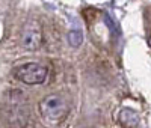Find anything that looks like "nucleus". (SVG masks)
<instances>
[{"label":"nucleus","mask_w":151,"mask_h":128,"mask_svg":"<svg viewBox=\"0 0 151 128\" xmlns=\"http://www.w3.org/2000/svg\"><path fill=\"white\" fill-rule=\"evenodd\" d=\"M68 112H70L68 102L59 94L45 95L40 101V114H41L42 121L50 127L59 125L67 118Z\"/></svg>","instance_id":"f257e3e1"},{"label":"nucleus","mask_w":151,"mask_h":128,"mask_svg":"<svg viewBox=\"0 0 151 128\" xmlns=\"http://www.w3.org/2000/svg\"><path fill=\"white\" fill-rule=\"evenodd\" d=\"M48 71L41 63H24L15 69V77L24 84H42L47 80Z\"/></svg>","instance_id":"f03ea898"},{"label":"nucleus","mask_w":151,"mask_h":128,"mask_svg":"<svg viewBox=\"0 0 151 128\" xmlns=\"http://www.w3.org/2000/svg\"><path fill=\"white\" fill-rule=\"evenodd\" d=\"M21 47L26 51H35L41 47L42 44V29L41 24L36 20H30L24 24L21 30V38H20Z\"/></svg>","instance_id":"7ed1b4c3"},{"label":"nucleus","mask_w":151,"mask_h":128,"mask_svg":"<svg viewBox=\"0 0 151 128\" xmlns=\"http://www.w3.org/2000/svg\"><path fill=\"white\" fill-rule=\"evenodd\" d=\"M6 119L12 128H23V125H26V121H27V110H24L21 107L8 109Z\"/></svg>","instance_id":"20e7f679"},{"label":"nucleus","mask_w":151,"mask_h":128,"mask_svg":"<svg viewBox=\"0 0 151 128\" xmlns=\"http://www.w3.org/2000/svg\"><path fill=\"white\" fill-rule=\"evenodd\" d=\"M118 122L124 128H136L139 125V114L132 109H121L118 113Z\"/></svg>","instance_id":"39448f33"},{"label":"nucleus","mask_w":151,"mask_h":128,"mask_svg":"<svg viewBox=\"0 0 151 128\" xmlns=\"http://www.w3.org/2000/svg\"><path fill=\"white\" fill-rule=\"evenodd\" d=\"M82 41H83V36H82V32L80 30H71L68 33V42H70V45L79 47L82 44Z\"/></svg>","instance_id":"423d86ee"},{"label":"nucleus","mask_w":151,"mask_h":128,"mask_svg":"<svg viewBox=\"0 0 151 128\" xmlns=\"http://www.w3.org/2000/svg\"><path fill=\"white\" fill-rule=\"evenodd\" d=\"M104 21L107 23V27L112 30V33L115 35V36H119V35H121V30H119V27H118V23L112 18V15L104 14Z\"/></svg>","instance_id":"0eeeda50"},{"label":"nucleus","mask_w":151,"mask_h":128,"mask_svg":"<svg viewBox=\"0 0 151 128\" xmlns=\"http://www.w3.org/2000/svg\"><path fill=\"white\" fill-rule=\"evenodd\" d=\"M150 47H151V36H150Z\"/></svg>","instance_id":"6e6552de"}]
</instances>
